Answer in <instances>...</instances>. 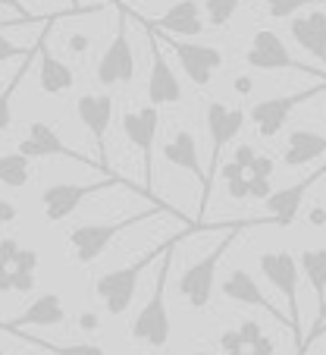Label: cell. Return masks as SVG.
<instances>
[{"instance_id":"19","label":"cell","mask_w":326,"mask_h":355,"mask_svg":"<svg viewBox=\"0 0 326 355\" xmlns=\"http://www.w3.org/2000/svg\"><path fill=\"white\" fill-rule=\"evenodd\" d=\"M60 324H66V305H63V299L57 293H41V295H35V302H28L19 318L0 321V330L10 334V330H22V327H60Z\"/></svg>"},{"instance_id":"23","label":"cell","mask_w":326,"mask_h":355,"mask_svg":"<svg viewBox=\"0 0 326 355\" xmlns=\"http://www.w3.org/2000/svg\"><path fill=\"white\" fill-rule=\"evenodd\" d=\"M301 274L307 277L314 295H317V318H314V327H323L326 324V248H305L298 255Z\"/></svg>"},{"instance_id":"2","label":"cell","mask_w":326,"mask_h":355,"mask_svg":"<svg viewBox=\"0 0 326 355\" xmlns=\"http://www.w3.org/2000/svg\"><path fill=\"white\" fill-rule=\"evenodd\" d=\"M264 223H270V217H251V220H235L233 230H226V236H223L217 245L207 252L204 258H198V261L192 264V268H185V274L179 277V295L192 305L194 311H204L207 305H210V295H213V283H217V268H220L223 255H226L229 248L235 245V239H239V233L245 227H264Z\"/></svg>"},{"instance_id":"16","label":"cell","mask_w":326,"mask_h":355,"mask_svg":"<svg viewBox=\"0 0 326 355\" xmlns=\"http://www.w3.org/2000/svg\"><path fill=\"white\" fill-rule=\"evenodd\" d=\"M323 176H326V164H320V167L314 170V173H307L305 180L292 182V186H286V189H276V192L266 198V211H270L266 217H270V223H273V227H292L298 211H301V205H305V195L311 192Z\"/></svg>"},{"instance_id":"8","label":"cell","mask_w":326,"mask_h":355,"mask_svg":"<svg viewBox=\"0 0 326 355\" xmlns=\"http://www.w3.org/2000/svg\"><path fill=\"white\" fill-rule=\"evenodd\" d=\"M123 132H126L129 145L138 148L141 155V170H145V192L154 205H167L154 195V141H157V132H160V114L157 107L145 104L141 110H126L123 114Z\"/></svg>"},{"instance_id":"11","label":"cell","mask_w":326,"mask_h":355,"mask_svg":"<svg viewBox=\"0 0 326 355\" xmlns=\"http://www.w3.org/2000/svg\"><path fill=\"white\" fill-rule=\"evenodd\" d=\"M147 28H151V26H147ZM154 32H157V28H154ZM157 38L176 54L182 73L188 76V82H192L194 88H207V85H210V79H213V73L223 67V51H220V47L194 44V41L173 38V35H163V32H157Z\"/></svg>"},{"instance_id":"37","label":"cell","mask_w":326,"mask_h":355,"mask_svg":"<svg viewBox=\"0 0 326 355\" xmlns=\"http://www.w3.org/2000/svg\"><path fill=\"white\" fill-rule=\"evenodd\" d=\"M233 161L248 173V170H251V164L257 161V151H254V145H239V148H235V157H233Z\"/></svg>"},{"instance_id":"41","label":"cell","mask_w":326,"mask_h":355,"mask_svg":"<svg viewBox=\"0 0 326 355\" xmlns=\"http://www.w3.org/2000/svg\"><path fill=\"white\" fill-rule=\"evenodd\" d=\"M323 334H326V324H323V327H317V330H307V336H305V346H301V352H298V355H305L307 349H311V343H317Z\"/></svg>"},{"instance_id":"29","label":"cell","mask_w":326,"mask_h":355,"mask_svg":"<svg viewBox=\"0 0 326 355\" xmlns=\"http://www.w3.org/2000/svg\"><path fill=\"white\" fill-rule=\"evenodd\" d=\"M311 3H323V0H264L270 19H295V13Z\"/></svg>"},{"instance_id":"6","label":"cell","mask_w":326,"mask_h":355,"mask_svg":"<svg viewBox=\"0 0 326 355\" xmlns=\"http://www.w3.org/2000/svg\"><path fill=\"white\" fill-rule=\"evenodd\" d=\"M114 186H129V180L114 173L98 182H53V186H47L41 192V208H44V217L51 223H63L66 217H73L82 208V201H88L91 195L104 192V189H114Z\"/></svg>"},{"instance_id":"36","label":"cell","mask_w":326,"mask_h":355,"mask_svg":"<svg viewBox=\"0 0 326 355\" xmlns=\"http://www.w3.org/2000/svg\"><path fill=\"white\" fill-rule=\"evenodd\" d=\"M19 252H22V245L16 239H0V258H3L10 268H16V261H19Z\"/></svg>"},{"instance_id":"14","label":"cell","mask_w":326,"mask_h":355,"mask_svg":"<svg viewBox=\"0 0 326 355\" xmlns=\"http://www.w3.org/2000/svg\"><path fill=\"white\" fill-rule=\"evenodd\" d=\"M163 157L167 164L179 170H188V173L198 180L201 186V198H198V223H204V211H207V201H210V182H207V170L201 167V151H198V141L188 129H176L170 135V141L163 145Z\"/></svg>"},{"instance_id":"39","label":"cell","mask_w":326,"mask_h":355,"mask_svg":"<svg viewBox=\"0 0 326 355\" xmlns=\"http://www.w3.org/2000/svg\"><path fill=\"white\" fill-rule=\"evenodd\" d=\"M0 293H13V268L0 258Z\"/></svg>"},{"instance_id":"21","label":"cell","mask_w":326,"mask_h":355,"mask_svg":"<svg viewBox=\"0 0 326 355\" xmlns=\"http://www.w3.org/2000/svg\"><path fill=\"white\" fill-rule=\"evenodd\" d=\"M60 16H51V22H57ZM51 22H47L44 28H41V38H38V82H41V92L44 94H66L69 88L75 85V76L73 69L66 67L63 60H57V57L51 54V47H47V28H51Z\"/></svg>"},{"instance_id":"3","label":"cell","mask_w":326,"mask_h":355,"mask_svg":"<svg viewBox=\"0 0 326 355\" xmlns=\"http://www.w3.org/2000/svg\"><path fill=\"white\" fill-rule=\"evenodd\" d=\"M160 214H173V217H179V220H185V217H182L176 208H170V205H154V208L138 211V214H129V217H120V220L82 223V227H75L73 233H69V248H73V258L79 264L98 261V258L107 252V245H110V242H114L120 233H126L129 227H138V223L154 220V217H160Z\"/></svg>"},{"instance_id":"12","label":"cell","mask_w":326,"mask_h":355,"mask_svg":"<svg viewBox=\"0 0 326 355\" xmlns=\"http://www.w3.org/2000/svg\"><path fill=\"white\" fill-rule=\"evenodd\" d=\"M75 116L82 120V126L88 129V135L94 139V151H98V167L104 176H114L110 170V157H107V129L114 120V94L94 92L75 98Z\"/></svg>"},{"instance_id":"4","label":"cell","mask_w":326,"mask_h":355,"mask_svg":"<svg viewBox=\"0 0 326 355\" xmlns=\"http://www.w3.org/2000/svg\"><path fill=\"white\" fill-rule=\"evenodd\" d=\"M170 264H173V252L163 255L160 261V274L154 280L151 299L145 302V309L129 327V340L145 343L151 349H163L170 343V309H167V280H170Z\"/></svg>"},{"instance_id":"35","label":"cell","mask_w":326,"mask_h":355,"mask_svg":"<svg viewBox=\"0 0 326 355\" xmlns=\"http://www.w3.org/2000/svg\"><path fill=\"white\" fill-rule=\"evenodd\" d=\"M220 349H223V355L226 352H245V343H242L239 327H229L226 334L220 336Z\"/></svg>"},{"instance_id":"40","label":"cell","mask_w":326,"mask_h":355,"mask_svg":"<svg viewBox=\"0 0 326 355\" xmlns=\"http://www.w3.org/2000/svg\"><path fill=\"white\" fill-rule=\"evenodd\" d=\"M88 44H91V41H88V35H73V38L66 41V47L73 51V54H85Z\"/></svg>"},{"instance_id":"25","label":"cell","mask_w":326,"mask_h":355,"mask_svg":"<svg viewBox=\"0 0 326 355\" xmlns=\"http://www.w3.org/2000/svg\"><path fill=\"white\" fill-rule=\"evenodd\" d=\"M35 57H38V47H32V54L22 57V67L13 73V79H10V85L0 88V132H7L10 126H13V94L16 88L22 85V79H26V73L32 69Z\"/></svg>"},{"instance_id":"18","label":"cell","mask_w":326,"mask_h":355,"mask_svg":"<svg viewBox=\"0 0 326 355\" xmlns=\"http://www.w3.org/2000/svg\"><path fill=\"white\" fill-rule=\"evenodd\" d=\"M220 289H223V295H226L229 302H239V305H251V309H264L266 315L273 318V321H280L282 327L292 330V321H289V315H282V311L276 309L273 302L266 299L264 289L257 286V280H254V277L248 274V270H242V268L229 270Z\"/></svg>"},{"instance_id":"13","label":"cell","mask_w":326,"mask_h":355,"mask_svg":"<svg viewBox=\"0 0 326 355\" xmlns=\"http://www.w3.org/2000/svg\"><path fill=\"white\" fill-rule=\"evenodd\" d=\"M248 114L242 107H226L223 101H207V132H210V167H207V182L213 192V180L220 173V157L226 145L242 132Z\"/></svg>"},{"instance_id":"44","label":"cell","mask_w":326,"mask_h":355,"mask_svg":"<svg viewBox=\"0 0 326 355\" xmlns=\"http://www.w3.org/2000/svg\"><path fill=\"white\" fill-rule=\"evenodd\" d=\"M226 355H245V352H226Z\"/></svg>"},{"instance_id":"45","label":"cell","mask_w":326,"mask_h":355,"mask_svg":"<svg viewBox=\"0 0 326 355\" xmlns=\"http://www.w3.org/2000/svg\"><path fill=\"white\" fill-rule=\"evenodd\" d=\"M192 355H207V352H201V349H198V352H192Z\"/></svg>"},{"instance_id":"15","label":"cell","mask_w":326,"mask_h":355,"mask_svg":"<svg viewBox=\"0 0 326 355\" xmlns=\"http://www.w3.org/2000/svg\"><path fill=\"white\" fill-rule=\"evenodd\" d=\"M147 28V26H145ZM147 41H151V76H147V104L151 107H163V104H179L182 85L176 79L173 67L167 63L163 51H160V38L154 28H147Z\"/></svg>"},{"instance_id":"22","label":"cell","mask_w":326,"mask_h":355,"mask_svg":"<svg viewBox=\"0 0 326 355\" xmlns=\"http://www.w3.org/2000/svg\"><path fill=\"white\" fill-rule=\"evenodd\" d=\"M289 32H292L295 44L307 51L314 60H320L326 69V10H311L305 16H295Z\"/></svg>"},{"instance_id":"38","label":"cell","mask_w":326,"mask_h":355,"mask_svg":"<svg viewBox=\"0 0 326 355\" xmlns=\"http://www.w3.org/2000/svg\"><path fill=\"white\" fill-rule=\"evenodd\" d=\"M16 217H19V208H16L13 201H3V198H0V230L7 227V223H13Z\"/></svg>"},{"instance_id":"7","label":"cell","mask_w":326,"mask_h":355,"mask_svg":"<svg viewBox=\"0 0 326 355\" xmlns=\"http://www.w3.org/2000/svg\"><path fill=\"white\" fill-rule=\"evenodd\" d=\"M114 7H120V22H116V35L107 44V51L98 60V82L104 88L114 85H129L135 79V47L129 41V10L123 0H110Z\"/></svg>"},{"instance_id":"20","label":"cell","mask_w":326,"mask_h":355,"mask_svg":"<svg viewBox=\"0 0 326 355\" xmlns=\"http://www.w3.org/2000/svg\"><path fill=\"white\" fill-rule=\"evenodd\" d=\"M138 19L163 35H173V38L176 35H179V38H194V35H201L207 28L204 19H201L198 0H176L173 7L163 16H157V19H145V16H138Z\"/></svg>"},{"instance_id":"26","label":"cell","mask_w":326,"mask_h":355,"mask_svg":"<svg viewBox=\"0 0 326 355\" xmlns=\"http://www.w3.org/2000/svg\"><path fill=\"white\" fill-rule=\"evenodd\" d=\"M10 336H19V340L32 343V346H41L47 349L51 355H107L100 346L94 343H51V340H41L35 334H26V330H10Z\"/></svg>"},{"instance_id":"17","label":"cell","mask_w":326,"mask_h":355,"mask_svg":"<svg viewBox=\"0 0 326 355\" xmlns=\"http://www.w3.org/2000/svg\"><path fill=\"white\" fill-rule=\"evenodd\" d=\"M16 151H19V155H26L28 161H35V157H69V161L85 164V167H88V164H94L88 155L73 151V148H69L60 135L47 126V123H28V132H26V139L19 141V148H16Z\"/></svg>"},{"instance_id":"28","label":"cell","mask_w":326,"mask_h":355,"mask_svg":"<svg viewBox=\"0 0 326 355\" xmlns=\"http://www.w3.org/2000/svg\"><path fill=\"white\" fill-rule=\"evenodd\" d=\"M239 7H242V0H204V13H207L210 28H226Z\"/></svg>"},{"instance_id":"42","label":"cell","mask_w":326,"mask_h":355,"mask_svg":"<svg viewBox=\"0 0 326 355\" xmlns=\"http://www.w3.org/2000/svg\"><path fill=\"white\" fill-rule=\"evenodd\" d=\"M79 327L82 330H98V315H91V311H88V315H82L79 318Z\"/></svg>"},{"instance_id":"33","label":"cell","mask_w":326,"mask_h":355,"mask_svg":"<svg viewBox=\"0 0 326 355\" xmlns=\"http://www.w3.org/2000/svg\"><path fill=\"white\" fill-rule=\"evenodd\" d=\"M239 334H242V343H245V349H251L257 340H264V327H260L257 321H242L239 324Z\"/></svg>"},{"instance_id":"1","label":"cell","mask_w":326,"mask_h":355,"mask_svg":"<svg viewBox=\"0 0 326 355\" xmlns=\"http://www.w3.org/2000/svg\"><path fill=\"white\" fill-rule=\"evenodd\" d=\"M201 230H207V223L185 227L182 233H176L173 239L160 242V245H151V248H147V255H141L138 261L126 264V268H116V270H107V274H100L98 280H94V295H98V302L104 305L107 315H126L129 305H132V299H135V289H138L141 274H145V270L151 268L154 261H163V255H167V252H173V248L179 245L182 239L201 233Z\"/></svg>"},{"instance_id":"32","label":"cell","mask_w":326,"mask_h":355,"mask_svg":"<svg viewBox=\"0 0 326 355\" xmlns=\"http://www.w3.org/2000/svg\"><path fill=\"white\" fill-rule=\"evenodd\" d=\"M273 170H276L273 157L257 155V161L251 164V170H248V176H251V180H270V176H273Z\"/></svg>"},{"instance_id":"24","label":"cell","mask_w":326,"mask_h":355,"mask_svg":"<svg viewBox=\"0 0 326 355\" xmlns=\"http://www.w3.org/2000/svg\"><path fill=\"white\" fill-rule=\"evenodd\" d=\"M326 155V135L314 132V129H295L289 132L286 151H282V164L286 167H305V164L317 161Z\"/></svg>"},{"instance_id":"27","label":"cell","mask_w":326,"mask_h":355,"mask_svg":"<svg viewBox=\"0 0 326 355\" xmlns=\"http://www.w3.org/2000/svg\"><path fill=\"white\" fill-rule=\"evenodd\" d=\"M28 157L26 155H0V182L10 189H22L28 186Z\"/></svg>"},{"instance_id":"5","label":"cell","mask_w":326,"mask_h":355,"mask_svg":"<svg viewBox=\"0 0 326 355\" xmlns=\"http://www.w3.org/2000/svg\"><path fill=\"white\" fill-rule=\"evenodd\" d=\"M260 264V274L270 280V286L276 293H282L289 305V321H292V336H295V346H305V336H301V309H298V280H301V264L292 252L286 248H273V252H264L257 258Z\"/></svg>"},{"instance_id":"43","label":"cell","mask_w":326,"mask_h":355,"mask_svg":"<svg viewBox=\"0 0 326 355\" xmlns=\"http://www.w3.org/2000/svg\"><path fill=\"white\" fill-rule=\"evenodd\" d=\"M0 3H3V7H13V10H16V13H19V16H22V19H32V16H28V13H26V10H22V7H19V3H16V0H0Z\"/></svg>"},{"instance_id":"31","label":"cell","mask_w":326,"mask_h":355,"mask_svg":"<svg viewBox=\"0 0 326 355\" xmlns=\"http://www.w3.org/2000/svg\"><path fill=\"white\" fill-rule=\"evenodd\" d=\"M226 192H229V198H233V201L251 198V180H248V173L245 176H235V180H226Z\"/></svg>"},{"instance_id":"10","label":"cell","mask_w":326,"mask_h":355,"mask_svg":"<svg viewBox=\"0 0 326 355\" xmlns=\"http://www.w3.org/2000/svg\"><path fill=\"white\" fill-rule=\"evenodd\" d=\"M245 63L251 69H264V73L292 69V73H305V76H314V79L326 82V73H320V69H314V67H307V63L295 60L292 51L286 47V41H282L276 32H270V28H260V32H254L251 47L245 51Z\"/></svg>"},{"instance_id":"9","label":"cell","mask_w":326,"mask_h":355,"mask_svg":"<svg viewBox=\"0 0 326 355\" xmlns=\"http://www.w3.org/2000/svg\"><path fill=\"white\" fill-rule=\"evenodd\" d=\"M320 94H326V82H317V85L305 88V92H292V94H280V98L257 101V104H251L248 116H251V123H254L260 139H276V135L282 132V126L289 123V116L295 114V107L320 98Z\"/></svg>"},{"instance_id":"34","label":"cell","mask_w":326,"mask_h":355,"mask_svg":"<svg viewBox=\"0 0 326 355\" xmlns=\"http://www.w3.org/2000/svg\"><path fill=\"white\" fill-rule=\"evenodd\" d=\"M38 264H41V255H38V252H35V248H22V252H19V261H16L13 270H22V274H35V270H38Z\"/></svg>"},{"instance_id":"30","label":"cell","mask_w":326,"mask_h":355,"mask_svg":"<svg viewBox=\"0 0 326 355\" xmlns=\"http://www.w3.org/2000/svg\"><path fill=\"white\" fill-rule=\"evenodd\" d=\"M0 26H7V22H0ZM32 51H26V47L13 44V41L7 38V35L0 32V63H7V60H19V57H28Z\"/></svg>"}]
</instances>
